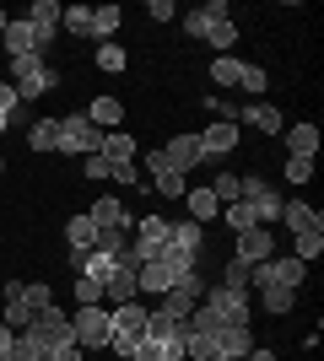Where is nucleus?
<instances>
[{
	"label": "nucleus",
	"instance_id": "f257e3e1",
	"mask_svg": "<svg viewBox=\"0 0 324 361\" xmlns=\"http://www.w3.org/2000/svg\"><path fill=\"white\" fill-rule=\"evenodd\" d=\"M184 38H200V44H211L216 54H232V44H238V22H232V11L222 6V0H205V6L184 11Z\"/></svg>",
	"mask_w": 324,
	"mask_h": 361
},
{
	"label": "nucleus",
	"instance_id": "f03ea898",
	"mask_svg": "<svg viewBox=\"0 0 324 361\" xmlns=\"http://www.w3.org/2000/svg\"><path fill=\"white\" fill-rule=\"evenodd\" d=\"M146 313H152V307H140V297L108 307V345L103 350H114L119 361H130V350L146 340Z\"/></svg>",
	"mask_w": 324,
	"mask_h": 361
},
{
	"label": "nucleus",
	"instance_id": "7ed1b4c3",
	"mask_svg": "<svg viewBox=\"0 0 324 361\" xmlns=\"http://www.w3.org/2000/svg\"><path fill=\"white\" fill-rule=\"evenodd\" d=\"M11 87H16L22 103H38L44 92L60 87V71H54L44 54H28V60H11Z\"/></svg>",
	"mask_w": 324,
	"mask_h": 361
},
{
	"label": "nucleus",
	"instance_id": "20e7f679",
	"mask_svg": "<svg viewBox=\"0 0 324 361\" xmlns=\"http://www.w3.org/2000/svg\"><path fill=\"white\" fill-rule=\"evenodd\" d=\"M184 275H195V264H189V259H179L173 248H162L157 259H146V264L136 270V281H140V291L162 297V291H173L179 281H184Z\"/></svg>",
	"mask_w": 324,
	"mask_h": 361
},
{
	"label": "nucleus",
	"instance_id": "39448f33",
	"mask_svg": "<svg viewBox=\"0 0 324 361\" xmlns=\"http://www.w3.org/2000/svg\"><path fill=\"white\" fill-rule=\"evenodd\" d=\"M303 281H308V264H303V259H281V254H270L265 259V264H254V270H248V286L260 291V286H287V291H297L303 286Z\"/></svg>",
	"mask_w": 324,
	"mask_h": 361
},
{
	"label": "nucleus",
	"instance_id": "423d86ee",
	"mask_svg": "<svg viewBox=\"0 0 324 361\" xmlns=\"http://www.w3.org/2000/svg\"><path fill=\"white\" fill-rule=\"evenodd\" d=\"M97 146H103V130H97L87 114H60V140H54V151H71V157H97Z\"/></svg>",
	"mask_w": 324,
	"mask_h": 361
},
{
	"label": "nucleus",
	"instance_id": "0eeeda50",
	"mask_svg": "<svg viewBox=\"0 0 324 361\" xmlns=\"http://www.w3.org/2000/svg\"><path fill=\"white\" fill-rule=\"evenodd\" d=\"M168 232H173V221H168V216H140V221H136V232H130V259H136V264L157 259L162 248H168Z\"/></svg>",
	"mask_w": 324,
	"mask_h": 361
},
{
	"label": "nucleus",
	"instance_id": "6e6552de",
	"mask_svg": "<svg viewBox=\"0 0 324 361\" xmlns=\"http://www.w3.org/2000/svg\"><path fill=\"white\" fill-rule=\"evenodd\" d=\"M205 307L211 313H222V324H254V302H248V291H232V286H205Z\"/></svg>",
	"mask_w": 324,
	"mask_h": 361
},
{
	"label": "nucleus",
	"instance_id": "1a4fd4ad",
	"mask_svg": "<svg viewBox=\"0 0 324 361\" xmlns=\"http://www.w3.org/2000/svg\"><path fill=\"white\" fill-rule=\"evenodd\" d=\"M71 340H76L81 350H103L108 345V307H103V302L71 313Z\"/></svg>",
	"mask_w": 324,
	"mask_h": 361
},
{
	"label": "nucleus",
	"instance_id": "9d476101",
	"mask_svg": "<svg viewBox=\"0 0 324 361\" xmlns=\"http://www.w3.org/2000/svg\"><path fill=\"white\" fill-rule=\"evenodd\" d=\"M200 297H205V281H200V275H184L173 291H162V302H157V307H162L168 318H189Z\"/></svg>",
	"mask_w": 324,
	"mask_h": 361
},
{
	"label": "nucleus",
	"instance_id": "9b49d317",
	"mask_svg": "<svg viewBox=\"0 0 324 361\" xmlns=\"http://www.w3.org/2000/svg\"><path fill=\"white\" fill-rule=\"evenodd\" d=\"M276 254V232H270V226H248V232H238V264H248V270H254V264H265V259Z\"/></svg>",
	"mask_w": 324,
	"mask_h": 361
},
{
	"label": "nucleus",
	"instance_id": "f8f14e48",
	"mask_svg": "<svg viewBox=\"0 0 324 361\" xmlns=\"http://www.w3.org/2000/svg\"><path fill=\"white\" fill-rule=\"evenodd\" d=\"M162 162H168L173 173H184V178H189V173H195V167L205 162V151H200V135H173L168 146H162Z\"/></svg>",
	"mask_w": 324,
	"mask_h": 361
},
{
	"label": "nucleus",
	"instance_id": "ddd939ff",
	"mask_svg": "<svg viewBox=\"0 0 324 361\" xmlns=\"http://www.w3.org/2000/svg\"><path fill=\"white\" fill-rule=\"evenodd\" d=\"M136 297H140L136 264H124V259H119V270L103 281V307H119V302H136Z\"/></svg>",
	"mask_w": 324,
	"mask_h": 361
},
{
	"label": "nucleus",
	"instance_id": "4468645a",
	"mask_svg": "<svg viewBox=\"0 0 324 361\" xmlns=\"http://www.w3.org/2000/svg\"><path fill=\"white\" fill-rule=\"evenodd\" d=\"M200 151H205V162H216V157L238 151V124H222V119H211V124L200 130Z\"/></svg>",
	"mask_w": 324,
	"mask_h": 361
},
{
	"label": "nucleus",
	"instance_id": "2eb2a0df",
	"mask_svg": "<svg viewBox=\"0 0 324 361\" xmlns=\"http://www.w3.org/2000/svg\"><path fill=\"white\" fill-rule=\"evenodd\" d=\"M60 11H65V6H54V0H32L28 27L38 32V49H49V44H54V32H60Z\"/></svg>",
	"mask_w": 324,
	"mask_h": 361
},
{
	"label": "nucleus",
	"instance_id": "dca6fc26",
	"mask_svg": "<svg viewBox=\"0 0 324 361\" xmlns=\"http://www.w3.org/2000/svg\"><path fill=\"white\" fill-rule=\"evenodd\" d=\"M281 226L287 232H324V216L313 211L308 200H281Z\"/></svg>",
	"mask_w": 324,
	"mask_h": 361
},
{
	"label": "nucleus",
	"instance_id": "f3484780",
	"mask_svg": "<svg viewBox=\"0 0 324 361\" xmlns=\"http://www.w3.org/2000/svg\"><path fill=\"white\" fill-rule=\"evenodd\" d=\"M168 248L179 259H200V248H205V226H195V221H173V232H168Z\"/></svg>",
	"mask_w": 324,
	"mask_h": 361
},
{
	"label": "nucleus",
	"instance_id": "a211bd4d",
	"mask_svg": "<svg viewBox=\"0 0 324 361\" xmlns=\"http://www.w3.org/2000/svg\"><path fill=\"white\" fill-rule=\"evenodd\" d=\"M0 44L11 49V60H28V54H44V49H38V32L28 27V16H11V22H6V38H0Z\"/></svg>",
	"mask_w": 324,
	"mask_h": 361
},
{
	"label": "nucleus",
	"instance_id": "6ab92c4d",
	"mask_svg": "<svg viewBox=\"0 0 324 361\" xmlns=\"http://www.w3.org/2000/svg\"><path fill=\"white\" fill-rule=\"evenodd\" d=\"M238 124H248V130H265V135H281V130H287L276 103H244V108H238Z\"/></svg>",
	"mask_w": 324,
	"mask_h": 361
},
{
	"label": "nucleus",
	"instance_id": "aec40b11",
	"mask_svg": "<svg viewBox=\"0 0 324 361\" xmlns=\"http://www.w3.org/2000/svg\"><path fill=\"white\" fill-rule=\"evenodd\" d=\"M216 345H222V361H244L254 350V334H248V324H227L216 334Z\"/></svg>",
	"mask_w": 324,
	"mask_h": 361
},
{
	"label": "nucleus",
	"instance_id": "412c9836",
	"mask_svg": "<svg viewBox=\"0 0 324 361\" xmlns=\"http://www.w3.org/2000/svg\"><path fill=\"white\" fill-rule=\"evenodd\" d=\"M81 114H87V119H92L97 130H103V135L124 124V103H119V97H92V103L81 108Z\"/></svg>",
	"mask_w": 324,
	"mask_h": 361
},
{
	"label": "nucleus",
	"instance_id": "4be33fe9",
	"mask_svg": "<svg viewBox=\"0 0 324 361\" xmlns=\"http://www.w3.org/2000/svg\"><path fill=\"white\" fill-rule=\"evenodd\" d=\"M281 135H287V157H319V130H313V124H292V130H281Z\"/></svg>",
	"mask_w": 324,
	"mask_h": 361
},
{
	"label": "nucleus",
	"instance_id": "5701e85b",
	"mask_svg": "<svg viewBox=\"0 0 324 361\" xmlns=\"http://www.w3.org/2000/svg\"><path fill=\"white\" fill-rule=\"evenodd\" d=\"M248 211H254V226H276L281 221V195L276 189H260L254 200H244Z\"/></svg>",
	"mask_w": 324,
	"mask_h": 361
},
{
	"label": "nucleus",
	"instance_id": "b1692460",
	"mask_svg": "<svg viewBox=\"0 0 324 361\" xmlns=\"http://www.w3.org/2000/svg\"><path fill=\"white\" fill-rule=\"evenodd\" d=\"M184 205H189V221H195V226H205L216 211H222V200H216L211 189H189V195H184Z\"/></svg>",
	"mask_w": 324,
	"mask_h": 361
},
{
	"label": "nucleus",
	"instance_id": "393cba45",
	"mask_svg": "<svg viewBox=\"0 0 324 361\" xmlns=\"http://www.w3.org/2000/svg\"><path fill=\"white\" fill-rule=\"evenodd\" d=\"M124 11L119 6H92V38H103V44H114V32H119Z\"/></svg>",
	"mask_w": 324,
	"mask_h": 361
},
{
	"label": "nucleus",
	"instance_id": "a878e982",
	"mask_svg": "<svg viewBox=\"0 0 324 361\" xmlns=\"http://www.w3.org/2000/svg\"><path fill=\"white\" fill-rule=\"evenodd\" d=\"M60 27L71 32V38H92V6H65Z\"/></svg>",
	"mask_w": 324,
	"mask_h": 361
},
{
	"label": "nucleus",
	"instance_id": "bb28decb",
	"mask_svg": "<svg viewBox=\"0 0 324 361\" xmlns=\"http://www.w3.org/2000/svg\"><path fill=\"white\" fill-rule=\"evenodd\" d=\"M97 157H108V162H130V157H136V140L124 135V130H108L103 146H97Z\"/></svg>",
	"mask_w": 324,
	"mask_h": 361
},
{
	"label": "nucleus",
	"instance_id": "cd10ccee",
	"mask_svg": "<svg viewBox=\"0 0 324 361\" xmlns=\"http://www.w3.org/2000/svg\"><path fill=\"white\" fill-rule=\"evenodd\" d=\"M54 140H60V119H32L28 124V146L32 151H54Z\"/></svg>",
	"mask_w": 324,
	"mask_h": 361
},
{
	"label": "nucleus",
	"instance_id": "c85d7f7f",
	"mask_svg": "<svg viewBox=\"0 0 324 361\" xmlns=\"http://www.w3.org/2000/svg\"><path fill=\"white\" fill-rule=\"evenodd\" d=\"M292 302H297V291H287V286H260V307H265L270 318L292 313Z\"/></svg>",
	"mask_w": 324,
	"mask_h": 361
},
{
	"label": "nucleus",
	"instance_id": "c756f323",
	"mask_svg": "<svg viewBox=\"0 0 324 361\" xmlns=\"http://www.w3.org/2000/svg\"><path fill=\"white\" fill-rule=\"evenodd\" d=\"M152 183H157V195H162V200H184L189 195V178H184V173H173V167L152 173Z\"/></svg>",
	"mask_w": 324,
	"mask_h": 361
},
{
	"label": "nucleus",
	"instance_id": "7c9ffc66",
	"mask_svg": "<svg viewBox=\"0 0 324 361\" xmlns=\"http://www.w3.org/2000/svg\"><path fill=\"white\" fill-rule=\"evenodd\" d=\"M238 92H248V97H265V92H270V75H265L260 65H244V71H238Z\"/></svg>",
	"mask_w": 324,
	"mask_h": 361
},
{
	"label": "nucleus",
	"instance_id": "2f4dec72",
	"mask_svg": "<svg viewBox=\"0 0 324 361\" xmlns=\"http://www.w3.org/2000/svg\"><path fill=\"white\" fill-rule=\"evenodd\" d=\"M238 71H244V60H232V54L211 60V81H216V87H238Z\"/></svg>",
	"mask_w": 324,
	"mask_h": 361
},
{
	"label": "nucleus",
	"instance_id": "473e14b6",
	"mask_svg": "<svg viewBox=\"0 0 324 361\" xmlns=\"http://www.w3.org/2000/svg\"><path fill=\"white\" fill-rule=\"evenodd\" d=\"M124 65H130V54H124L119 44H97V71H108V75H119Z\"/></svg>",
	"mask_w": 324,
	"mask_h": 361
},
{
	"label": "nucleus",
	"instance_id": "72a5a7b5",
	"mask_svg": "<svg viewBox=\"0 0 324 361\" xmlns=\"http://www.w3.org/2000/svg\"><path fill=\"white\" fill-rule=\"evenodd\" d=\"M324 254V232H297V254L292 259H303V264H313V259Z\"/></svg>",
	"mask_w": 324,
	"mask_h": 361
},
{
	"label": "nucleus",
	"instance_id": "f704fd0d",
	"mask_svg": "<svg viewBox=\"0 0 324 361\" xmlns=\"http://www.w3.org/2000/svg\"><path fill=\"white\" fill-rule=\"evenodd\" d=\"M49 307H54V291H49L44 281H32V286H28V313H32V318H44Z\"/></svg>",
	"mask_w": 324,
	"mask_h": 361
},
{
	"label": "nucleus",
	"instance_id": "c9c22d12",
	"mask_svg": "<svg viewBox=\"0 0 324 361\" xmlns=\"http://www.w3.org/2000/svg\"><path fill=\"white\" fill-rule=\"evenodd\" d=\"M103 302V281H87V275H76V307H97Z\"/></svg>",
	"mask_w": 324,
	"mask_h": 361
},
{
	"label": "nucleus",
	"instance_id": "e433bc0d",
	"mask_svg": "<svg viewBox=\"0 0 324 361\" xmlns=\"http://www.w3.org/2000/svg\"><path fill=\"white\" fill-rule=\"evenodd\" d=\"M205 189H211L222 205H232V200H238V173H216V183H205Z\"/></svg>",
	"mask_w": 324,
	"mask_h": 361
},
{
	"label": "nucleus",
	"instance_id": "4c0bfd02",
	"mask_svg": "<svg viewBox=\"0 0 324 361\" xmlns=\"http://www.w3.org/2000/svg\"><path fill=\"white\" fill-rule=\"evenodd\" d=\"M222 211H227V226H232V232H248V226H254V211H248L244 200H232V205H222Z\"/></svg>",
	"mask_w": 324,
	"mask_h": 361
},
{
	"label": "nucleus",
	"instance_id": "58836bf2",
	"mask_svg": "<svg viewBox=\"0 0 324 361\" xmlns=\"http://www.w3.org/2000/svg\"><path fill=\"white\" fill-rule=\"evenodd\" d=\"M81 173H87V178H92V183H108V173H114V162H108V157H81Z\"/></svg>",
	"mask_w": 324,
	"mask_h": 361
},
{
	"label": "nucleus",
	"instance_id": "ea45409f",
	"mask_svg": "<svg viewBox=\"0 0 324 361\" xmlns=\"http://www.w3.org/2000/svg\"><path fill=\"white\" fill-rule=\"evenodd\" d=\"M308 178H313L308 157H287V183H308Z\"/></svg>",
	"mask_w": 324,
	"mask_h": 361
},
{
	"label": "nucleus",
	"instance_id": "a19ab883",
	"mask_svg": "<svg viewBox=\"0 0 324 361\" xmlns=\"http://www.w3.org/2000/svg\"><path fill=\"white\" fill-rule=\"evenodd\" d=\"M222 286H232V291H248V264H238V259H232L227 270H222Z\"/></svg>",
	"mask_w": 324,
	"mask_h": 361
},
{
	"label": "nucleus",
	"instance_id": "79ce46f5",
	"mask_svg": "<svg viewBox=\"0 0 324 361\" xmlns=\"http://www.w3.org/2000/svg\"><path fill=\"white\" fill-rule=\"evenodd\" d=\"M16 108H22V97H16V87H11V81H0V114L11 119Z\"/></svg>",
	"mask_w": 324,
	"mask_h": 361
},
{
	"label": "nucleus",
	"instance_id": "37998d69",
	"mask_svg": "<svg viewBox=\"0 0 324 361\" xmlns=\"http://www.w3.org/2000/svg\"><path fill=\"white\" fill-rule=\"evenodd\" d=\"M146 16H152V22H173L179 11H173V0H152V6H146Z\"/></svg>",
	"mask_w": 324,
	"mask_h": 361
},
{
	"label": "nucleus",
	"instance_id": "c03bdc74",
	"mask_svg": "<svg viewBox=\"0 0 324 361\" xmlns=\"http://www.w3.org/2000/svg\"><path fill=\"white\" fill-rule=\"evenodd\" d=\"M108 183H136V162H114V173H108Z\"/></svg>",
	"mask_w": 324,
	"mask_h": 361
},
{
	"label": "nucleus",
	"instance_id": "a18cd8bd",
	"mask_svg": "<svg viewBox=\"0 0 324 361\" xmlns=\"http://www.w3.org/2000/svg\"><path fill=\"white\" fill-rule=\"evenodd\" d=\"M130 361H162V350H157V345H152V340H140V345H136V350H130Z\"/></svg>",
	"mask_w": 324,
	"mask_h": 361
},
{
	"label": "nucleus",
	"instance_id": "49530a36",
	"mask_svg": "<svg viewBox=\"0 0 324 361\" xmlns=\"http://www.w3.org/2000/svg\"><path fill=\"white\" fill-rule=\"evenodd\" d=\"M0 356H16V329L11 324H0Z\"/></svg>",
	"mask_w": 324,
	"mask_h": 361
},
{
	"label": "nucleus",
	"instance_id": "de8ad7c7",
	"mask_svg": "<svg viewBox=\"0 0 324 361\" xmlns=\"http://www.w3.org/2000/svg\"><path fill=\"white\" fill-rule=\"evenodd\" d=\"M244 361H276V356H270V350H265V345H254V350H248Z\"/></svg>",
	"mask_w": 324,
	"mask_h": 361
},
{
	"label": "nucleus",
	"instance_id": "09e8293b",
	"mask_svg": "<svg viewBox=\"0 0 324 361\" xmlns=\"http://www.w3.org/2000/svg\"><path fill=\"white\" fill-rule=\"evenodd\" d=\"M6 22H11V16H6V11H0V38H6Z\"/></svg>",
	"mask_w": 324,
	"mask_h": 361
},
{
	"label": "nucleus",
	"instance_id": "8fccbe9b",
	"mask_svg": "<svg viewBox=\"0 0 324 361\" xmlns=\"http://www.w3.org/2000/svg\"><path fill=\"white\" fill-rule=\"evenodd\" d=\"M6 130H11V124H6V114H0V135H6Z\"/></svg>",
	"mask_w": 324,
	"mask_h": 361
},
{
	"label": "nucleus",
	"instance_id": "3c124183",
	"mask_svg": "<svg viewBox=\"0 0 324 361\" xmlns=\"http://www.w3.org/2000/svg\"><path fill=\"white\" fill-rule=\"evenodd\" d=\"M0 173H6V162H0Z\"/></svg>",
	"mask_w": 324,
	"mask_h": 361
}]
</instances>
